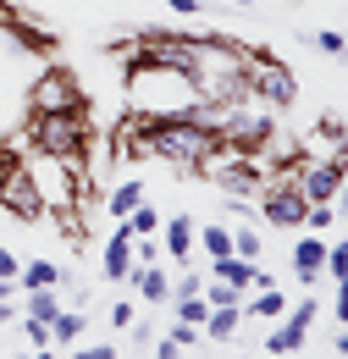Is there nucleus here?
Segmentation results:
<instances>
[{
  "label": "nucleus",
  "mask_w": 348,
  "mask_h": 359,
  "mask_svg": "<svg viewBox=\"0 0 348 359\" xmlns=\"http://www.w3.org/2000/svg\"><path fill=\"white\" fill-rule=\"evenodd\" d=\"M238 320H243V304H210V315H205V337L210 343H232L238 337Z\"/></svg>",
  "instance_id": "14"
},
{
  "label": "nucleus",
  "mask_w": 348,
  "mask_h": 359,
  "mask_svg": "<svg viewBox=\"0 0 348 359\" xmlns=\"http://www.w3.org/2000/svg\"><path fill=\"white\" fill-rule=\"evenodd\" d=\"M128 271H133V232H128V222H122L111 232V243H105L100 276H105V282H128Z\"/></svg>",
  "instance_id": "11"
},
{
  "label": "nucleus",
  "mask_w": 348,
  "mask_h": 359,
  "mask_svg": "<svg viewBox=\"0 0 348 359\" xmlns=\"http://www.w3.org/2000/svg\"><path fill=\"white\" fill-rule=\"evenodd\" d=\"M321 271H326V238H299V249H293V276H299L304 287H315Z\"/></svg>",
  "instance_id": "12"
},
{
  "label": "nucleus",
  "mask_w": 348,
  "mask_h": 359,
  "mask_svg": "<svg viewBox=\"0 0 348 359\" xmlns=\"http://www.w3.org/2000/svg\"><path fill=\"white\" fill-rule=\"evenodd\" d=\"M50 337H55V348H67V343H78V337H83V315H55V320H50Z\"/></svg>",
  "instance_id": "20"
},
{
  "label": "nucleus",
  "mask_w": 348,
  "mask_h": 359,
  "mask_svg": "<svg viewBox=\"0 0 348 359\" xmlns=\"http://www.w3.org/2000/svg\"><path fill=\"white\" fill-rule=\"evenodd\" d=\"M304 177H299V188H304L309 205H321V199H337V188H343L348 177V161H315V166H299Z\"/></svg>",
  "instance_id": "8"
},
{
  "label": "nucleus",
  "mask_w": 348,
  "mask_h": 359,
  "mask_svg": "<svg viewBox=\"0 0 348 359\" xmlns=\"http://www.w3.org/2000/svg\"><path fill=\"white\" fill-rule=\"evenodd\" d=\"M133 315H138V310H133V299H116V304H111V326H116V332H128Z\"/></svg>",
  "instance_id": "28"
},
{
  "label": "nucleus",
  "mask_w": 348,
  "mask_h": 359,
  "mask_svg": "<svg viewBox=\"0 0 348 359\" xmlns=\"http://www.w3.org/2000/svg\"><path fill=\"white\" fill-rule=\"evenodd\" d=\"M17 282H22V287H55V282H61V266H55V260H28V266L17 271Z\"/></svg>",
  "instance_id": "18"
},
{
  "label": "nucleus",
  "mask_w": 348,
  "mask_h": 359,
  "mask_svg": "<svg viewBox=\"0 0 348 359\" xmlns=\"http://www.w3.org/2000/svg\"><path fill=\"white\" fill-rule=\"evenodd\" d=\"M260 216H265L271 232H299L304 216H309L304 188H299V182H276V188L265 182V188H260Z\"/></svg>",
  "instance_id": "4"
},
{
  "label": "nucleus",
  "mask_w": 348,
  "mask_h": 359,
  "mask_svg": "<svg viewBox=\"0 0 348 359\" xmlns=\"http://www.w3.org/2000/svg\"><path fill=\"white\" fill-rule=\"evenodd\" d=\"M309 326H315V287H309V299H299L282 320H271V332H265L260 348L265 354H299L309 343Z\"/></svg>",
  "instance_id": "5"
},
{
  "label": "nucleus",
  "mask_w": 348,
  "mask_h": 359,
  "mask_svg": "<svg viewBox=\"0 0 348 359\" xmlns=\"http://www.w3.org/2000/svg\"><path fill=\"white\" fill-rule=\"evenodd\" d=\"M128 282L138 287V299H144V304H166V299H172V276L155 266V260H149V266H133Z\"/></svg>",
  "instance_id": "13"
},
{
  "label": "nucleus",
  "mask_w": 348,
  "mask_h": 359,
  "mask_svg": "<svg viewBox=\"0 0 348 359\" xmlns=\"http://www.w3.org/2000/svg\"><path fill=\"white\" fill-rule=\"evenodd\" d=\"M337 222V205L332 199H321V205H309V216H304V226H315V232H326V226Z\"/></svg>",
  "instance_id": "26"
},
{
  "label": "nucleus",
  "mask_w": 348,
  "mask_h": 359,
  "mask_svg": "<svg viewBox=\"0 0 348 359\" xmlns=\"http://www.w3.org/2000/svg\"><path fill=\"white\" fill-rule=\"evenodd\" d=\"M309 45L321 50V55H343V50H348V34H337V28H315V34H309Z\"/></svg>",
  "instance_id": "23"
},
{
  "label": "nucleus",
  "mask_w": 348,
  "mask_h": 359,
  "mask_svg": "<svg viewBox=\"0 0 348 359\" xmlns=\"http://www.w3.org/2000/svg\"><path fill=\"white\" fill-rule=\"evenodd\" d=\"M249 94H260L271 111H282V105H293V72L276 61V55H255V72H249Z\"/></svg>",
  "instance_id": "6"
},
{
  "label": "nucleus",
  "mask_w": 348,
  "mask_h": 359,
  "mask_svg": "<svg viewBox=\"0 0 348 359\" xmlns=\"http://www.w3.org/2000/svg\"><path fill=\"white\" fill-rule=\"evenodd\" d=\"M332 310H337V320L348 326V282H337V304H332Z\"/></svg>",
  "instance_id": "33"
},
{
  "label": "nucleus",
  "mask_w": 348,
  "mask_h": 359,
  "mask_svg": "<svg viewBox=\"0 0 348 359\" xmlns=\"http://www.w3.org/2000/svg\"><path fill=\"white\" fill-rule=\"evenodd\" d=\"M28 315H34V320H55V315H61L55 287H28Z\"/></svg>",
  "instance_id": "19"
},
{
  "label": "nucleus",
  "mask_w": 348,
  "mask_h": 359,
  "mask_svg": "<svg viewBox=\"0 0 348 359\" xmlns=\"http://www.w3.org/2000/svg\"><path fill=\"white\" fill-rule=\"evenodd\" d=\"M332 354H348V326H343V337H337V343H332Z\"/></svg>",
  "instance_id": "35"
},
{
  "label": "nucleus",
  "mask_w": 348,
  "mask_h": 359,
  "mask_svg": "<svg viewBox=\"0 0 348 359\" xmlns=\"http://www.w3.org/2000/svg\"><path fill=\"white\" fill-rule=\"evenodd\" d=\"M321 276L348 282V243H326V271H321Z\"/></svg>",
  "instance_id": "24"
},
{
  "label": "nucleus",
  "mask_w": 348,
  "mask_h": 359,
  "mask_svg": "<svg viewBox=\"0 0 348 359\" xmlns=\"http://www.w3.org/2000/svg\"><path fill=\"white\" fill-rule=\"evenodd\" d=\"M166 6H172V11H182V17H194V11L205 6V0H166Z\"/></svg>",
  "instance_id": "34"
},
{
  "label": "nucleus",
  "mask_w": 348,
  "mask_h": 359,
  "mask_svg": "<svg viewBox=\"0 0 348 359\" xmlns=\"http://www.w3.org/2000/svg\"><path fill=\"white\" fill-rule=\"evenodd\" d=\"M17 166H22V161H17V155H11V149H6V144H0V182L11 177V172H17Z\"/></svg>",
  "instance_id": "32"
},
{
  "label": "nucleus",
  "mask_w": 348,
  "mask_h": 359,
  "mask_svg": "<svg viewBox=\"0 0 348 359\" xmlns=\"http://www.w3.org/2000/svg\"><path fill=\"white\" fill-rule=\"evenodd\" d=\"M17 271H22V260H17V255L0 243V276H6V282H17Z\"/></svg>",
  "instance_id": "30"
},
{
  "label": "nucleus",
  "mask_w": 348,
  "mask_h": 359,
  "mask_svg": "<svg viewBox=\"0 0 348 359\" xmlns=\"http://www.w3.org/2000/svg\"><path fill=\"white\" fill-rule=\"evenodd\" d=\"M28 111H88V94L78 89L72 72L61 67H39L28 83Z\"/></svg>",
  "instance_id": "3"
},
{
  "label": "nucleus",
  "mask_w": 348,
  "mask_h": 359,
  "mask_svg": "<svg viewBox=\"0 0 348 359\" xmlns=\"http://www.w3.org/2000/svg\"><path fill=\"white\" fill-rule=\"evenodd\" d=\"M166 337H172L177 348H182V354H188V348H194V343H199V326H188V320H177L172 332H166Z\"/></svg>",
  "instance_id": "27"
},
{
  "label": "nucleus",
  "mask_w": 348,
  "mask_h": 359,
  "mask_svg": "<svg viewBox=\"0 0 348 359\" xmlns=\"http://www.w3.org/2000/svg\"><path fill=\"white\" fill-rule=\"evenodd\" d=\"M122 222H128V232H133V238H149V232H161V210H155L149 199H138V205H133Z\"/></svg>",
  "instance_id": "17"
},
{
  "label": "nucleus",
  "mask_w": 348,
  "mask_h": 359,
  "mask_svg": "<svg viewBox=\"0 0 348 359\" xmlns=\"http://www.w3.org/2000/svg\"><path fill=\"white\" fill-rule=\"evenodd\" d=\"M22 332H28V343H34L39 354H50V348H55V337H50V320H34V315H28V320H22Z\"/></svg>",
  "instance_id": "25"
},
{
  "label": "nucleus",
  "mask_w": 348,
  "mask_h": 359,
  "mask_svg": "<svg viewBox=\"0 0 348 359\" xmlns=\"http://www.w3.org/2000/svg\"><path fill=\"white\" fill-rule=\"evenodd\" d=\"M337 210H348V177H343V188H337Z\"/></svg>",
  "instance_id": "36"
},
{
  "label": "nucleus",
  "mask_w": 348,
  "mask_h": 359,
  "mask_svg": "<svg viewBox=\"0 0 348 359\" xmlns=\"http://www.w3.org/2000/svg\"><path fill=\"white\" fill-rule=\"evenodd\" d=\"M28 138L39 155L83 161L88 149V111H28Z\"/></svg>",
  "instance_id": "2"
},
{
  "label": "nucleus",
  "mask_w": 348,
  "mask_h": 359,
  "mask_svg": "<svg viewBox=\"0 0 348 359\" xmlns=\"http://www.w3.org/2000/svg\"><path fill=\"white\" fill-rule=\"evenodd\" d=\"M78 359H116V348L111 343H94V348H72Z\"/></svg>",
  "instance_id": "31"
},
{
  "label": "nucleus",
  "mask_w": 348,
  "mask_h": 359,
  "mask_svg": "<svg viewBox=\"0 0 348 359\" xmlns=\"http://www.w3.org/2000/svg\"><path fill=\"white\" fill-rule=\"evenodd\" d=\"M210 177H216L227 194H260L265 188V172L255 166V161H243V155H238V161H221Z\"/></svg>",
  "instance_id": "10"
},
{
  "label": "nucleus",
  "mask_w": 348,
  "mask_h": 359,
  "mask_svg": "<svg viewBox=\"0 0 348 359\" xmlns=\"http://www.w3.org/2000/svg\"><path fill=\"white\" fill-rule=\"evenodd\" d=\"M315 133H321V138H326V144H343V122H337V116H321V128H315Z\"/></svg>",
  "instance_id": "29"
},
{
  "label": "nucleus",
  "mask_w": 348,
  "mask_h": 359,
  "mask_svg": "<svg viewBox=\"0 0 348 359\" xmlns=\"http://www.w3.org/2000/svg\"><path fill=\"white\" fill-rule=\"evenodd\" d=\"M128 100H133L138 116H172V111L199 105V94H194V83L182 72L155 67V61H138V55H133V67H128Z\"/></svg>",
  "instance_id": "1"
},
{
  "label": "nucleus",
  "mask_w": 348,
  "mask_h": 359,
  "mask_svg": "<svg viewBox=\"0 0 348 359\" xmlns=\"http://www.w3.org/2000/svg\"><path fill=\"white\" fill-rule=\"evenodd\" d=\"M0 205H6L17 222H39L44 199H39V188H34V172H28V166H17L11 177L0 182Z\"/></svg>",
  "instance_id": "7"
},
{
  "label": "nucleus",
  "mask_w": 348,
  "mask_h": 359,
  "mask_svg": "<svg viewBox=\"0 0 348 359\" xmlns=\"http://www.w3.org/2000/svg\"><path fill=\"white\" fill-rule=\"evenodd\" d=\"M232 255H243V260H260V255H265L260 232H255V226H238V232H232Z\"/></svg>",
  "instance_id": "22"
},
{
  "label": "nucleus",
  "mask_w": 348,
  "mask_h": 359,
  "mask_svg": "<svg viewBox=\"0 0 348 359\" xmlns=\"http://www.w3.org/2000/svg\"><path fill=\"white\" fill-rule=\"evenodd\" d=\"M138 199H144V182H138V177H128L122 188H116V194H111V216L122 222V216H128V210L138 205Z\"/></svg>",
  "instance_id": "21"
},
{
  "label": "nucleus",
  "mask_w": 348,
  "mask_h": 359,
  "mask_svg": "<svg viewBox=\"0 0 348 359\" xmlns=\"http://www.w3.org/2000/svg\"><path fill=\"white\" fill-rule=\"evenodd\" d=\"M0 28H6V39H17L28 55H50V50H55V34L39 28L34 17H22V11H0Z\"/></svg>",
  "instance_id": "9"
},
{
  "label": "nucleus",
  "mask_w": 348,
  "mask_h": 359,
  "mask_svg": "<svg viewBox=\"0 0 348 359\" xmlns=\"http://www.w3.org/2000/svg\"><path fill=\"white\" fill-rule=\"evenodd\" d=\"M194 243L205 249V260H221V255H232V226L205 222V226H194Z\"/></svg>",
  "instance_id": "16"
},
{
  "label": "nucleus",
  "mask_w": 348,
  "mask_h": 359,
  "mask_svg": "<svg viewBox=\"0 0 348 359\" xmlns=\"http://www.w3.org/2000/svg\"><path fill=\"white\" fill-rule=\"evenodd\" d=\"M161 232H166V255L188 266V255H194V222L188 216H161Z\"/></svg>",
  "instance_id": "15"
}]
</instances>
